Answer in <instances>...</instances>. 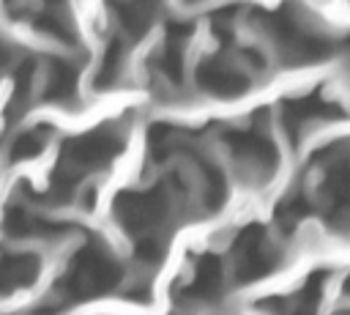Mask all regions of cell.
<instances>
[{
    "mask_svg": "<svg viewBox=\"0 0 350 315\" xmlns=\"http://www.w3.org/2000/svg\"><path fill=\"white\" fill-rule=\"evenodd\" d=\"M120 282H123V268L115 260V255L109 252V247L101 238L98 241L90 238L88 244H82L74 252L63 277L55 282L52 304H49L46 315H55L57 310H66L74 301L104 296V293L115 290Z\"/></svg>",
    "mask_w": 350,
    "mask_h": 315,
    "instance_id": "6da1fadb",
    "label": "cell"
},
{
    "mask_svg": "<svg viewBox=\"0 0 350 315\" xmlns=\"http://www.w3.org/2000/svg\"><path fill=\"white\" fill-rule=\"evenodd\" d=\"M271 36L279 44L282 60L287 66H304V63H317L331 55V38L317 33L312 25L295 19L290 8H282L279 14H271L268 22Z\"/></svg>",
    "mask_w": 350,
    "mask_h": 315,
    "instance_id": "7a4b0ae2",
    "label": "cell"
},
{
    "mask_svg": "<svg viewBox=\"0 0 350 315\" xmlns=\"http://www.w3.org/2000/svg\"><path fill=\"white\" fill-rule=\"evenodd\" d=\"M120 151H123V134H120V129H112V126L90 129L82 137L66 140L60 170H66L68 175L79 178L82 173L107 167Z\"/></svg>",
    "mask_w": 350,
    "mask_h": 315,
    "instance_id": "3957f363",
    "label": "cell"
},
{
    "mask_svg": "<svg viewBox=\"0 0 350 315\" xmlns=\"http://www.w3.org/2000/svg\"><path fill=\"white\" fill-rule=\"evenodd\" d=\"M282 263V249L268 238V233L262 227H246L238 241H235V279L238 282H252L260 279L265 274H271L276 266Z\"/></svg>",
    "mask_w": 350,
    "mask_h": 315,
    "instance_id": "277c9868",
    "label": "cell"
},
{
    "mask_svg": "<svg viewBox=\"0 0 350 315\" xmlns=\"http://www.w3.org/2000/svg\"><path fill=\"white\" fill-rule=\"evenodd\" d=\"M224 142L232 151L235 162L249 175H260V181H265L276 170V145L265 131H260L254 126L252 129H230L224 134Z\"/></svg>",
    "mask_w": 350,
    "mask_h": 315,
    "instance_id": "5b68a950",
    "label": "cell"
},
{
    "mask_svg": "<svg viewBox=\"0 0 350 315\" xmlns=\"http://www.w3.org/2000/svg\"><path fill=\"white\" fill-rule=\"evenodd\" d=\"M194 79L205 93H211L216 99H235V96H243L252 88V77L241 66H232L224 58L202 60L194 71Z\"/></svg>",
    "mask_w": 350,
    "mask_h": 315,
    "instance_id": "8992f818",
    "label": "cell"
},
{
    "mask_svg": "<svg viewBox=\"0 0 350 315\" xmlns=\"http://www.w3.org/2000/svg\"><path fill=\"white\" fill-rule=\"evenodd\" d=\"M342 107L331 99H325L320 90H312L306 96L290 99L282 104V129L287 131L290 140H295L306 126L317 123V121H328V118H339Z\"/></svg>",
    "mask_w": 350,
    "mask_h": 315,
    "instance_id": "52a82bcc",
    "label": "cell"
},
{
    "mask_svg": "<svg viewBox=\"0 0 350 315\" xmlns=\"http://www.w3.org/2000/svg\"><path fill=\"white\" fill-rule=\"evenodd\" d=\"M3 230L11 238H57L63 233H68V225L44 219L38 214H33L30 208H25L22 203H14L5 208V219H3Z\"/></svg>",
    "mask_w": 350,
    "mask_h": 315,
    "instance_id": "ba28073f",
    "label": "cell"
},
{
    "mask_svg": "<svg viewBox=\"0 0 350 315\" xmlns=\"http://www.w3.org/2000/svg\"><path fill=\"white\" fill-rule=\"evenodd\" d=\"M77 79H79V66L74 60L52 58L44 77V88H41L44 101L57 107H71L77 101Z\"/></svg>",
    "mask_w": 350,
    "mask_h": 315,
    "instance_id": "9c48e42d",
    "label": "cell"
},
{
    "mask_svg": "<svg viewBox=\"0 0 350 315\" xmlns=\"http://www.w3.org/2000/svg\"><path fill=\"white\" fill-rule=\"evenodd\" d=\"M224 288V263L216 255H202L194 263L191 277L186 279L183 299L189 301H213Z\"/></svg>",
    "mask_w": 350,
    "mask_h": 315,
    "instance_id": "30bf717a",
    "label": "cell"
},
{
    "mask_svg": "<svg viewBox=\"0 0 350 315\" xmlns=\"http://www.w3.org/2000/svg\"><path fill=\"white\" fill-rule=\"evenodd\" d=\"M30 25L46 36V38H55L66 47H77L79 44V33L68 16V8L66 5H41V8H33L30 11Z\"/></svg>",
    "mask_w": 350,
    "mask_h": 315,
    "instance_id": "8fae6325",
    "label": "cell"
},
{
    "mask_svg": "<svg viewBox=\"0 0 350 315\" xmlns=\"http://www.w3.org/2000/svg\"><path fill=\"white\" fill-rule=\"evenodd\" d=\"M328 277H331V271H314L298 293H290L287 299H271V301H265V304H271L268 310H271L273 315H317L323 282H325Z\"/></svg>",
    "mask_w": 350,
    "mask_h": 315,
    "instance_id": "7c38bea8",
    "label": "cell"
},
{
    "mask_svg": "<svg viewBox=\"0 0 350 315\" xmlns=\"http://www.w3.org/2000/svg\"><path fill=\"white\" fill-rule=\"evenodd\" d=\"M38 255L33 252H5L0 255V296L30 285L38 277Z\"/></svg>",
    "mask_w": 350,
    "mask_h": 315,
    "instance_id": "4fadbf2b",
    "label": "cell"
},
{
    "mask_svg": "<svg viewBox=\"0 0 350 315\" xmlns=\"http://www.w3.org/2000/svg\"><path fill=\"white\" fill-rule=\"evenodd\" d=\"M123 63H126V47H123V38L115 36V38L107 44V49H104V55H101V63H98V71H96V77H93L96 90H109V88H115V85L120 82V77H123Z\"/></svg>",
    "mask_w": 350,
    "mask_h": 315,
    "instance_id": "5bb4252c",
    "label": "cell"
},
{
    "mask_svg": "<svg viewBox=\"0 0 350 315\" xmlns=\"http://www.w3.org/2000/svg\"><path fill=\"white\" fill-rule=\"evenodd\" d=\"M115 11H118V19H120V30L131 41H137L139 36L148 33V27L153 22V14H156L153 5H142V3H126V5H118Z\"/></svg>",
    "mask_w": 350,
    "mask_h": 315,
    "instance_id": "9a60e30c",
    "label": "cell"
},
{
    "mask_svg": "<svg viewBox=\"0 0 350 315\" xmlns=\"http://www.w3.org/2000/svg\"><path fill=\"white\" fill-rule=\"evenodd\" d=\"M49 142V134H46V126H38V129H27V131H19L8 148L11 159L14 162H22V159H33L38 156Z\"/></svg>",
    "mask_w": 350,
    "mask_h": 315,
    "instance_id": "2e32d148",
    "label": "cell"
},
{
    "mask_svg": "<svg viewBox=\"0 0 350 315\" xmlns=\"http://www.w3.org/2000/svg\"><path fill=\"white\" fill-rule=\"evenodd\" d=\"M11 60H14V47H11L8 41H3V38H0V68L11 66Z\"/></svg>",
    "mask_w": 350,
    "mask_h": 315,
    "instance_id": "e0dca14e",
    "label": "cell"
},
{
    "mask_svg": "<svg viewBox=\"0 0 350 315\" xmlns=\"http://www.w3.org/2000/svg\"><path fill=\"white\" fill-rule=\"evenodd\" d=\"M336 315H350V310H345V312H336Z\"/></svg>",
    "mask_w": 350,
    "mask_h": 315,
    "instance_id": "ac0fdd59",
    "label": "cell"
},
{
    "mask_svg": "<svg viewBox=\"0 0 350 315\" xmlns=\"http://www.w3.org/2000/svg\"><path fill=\"white\" fill-rule=\"evenodd\" d=\"M347 47H350V36H347Z\"/></svg>",
    "mask_w": 350,
    "mask_h": 315,
    "instance_id": "d6986e66",
    "label": "cell"
}]
</instances>
